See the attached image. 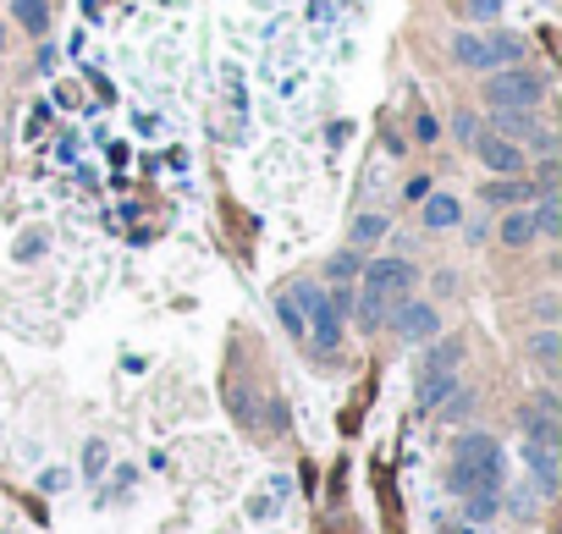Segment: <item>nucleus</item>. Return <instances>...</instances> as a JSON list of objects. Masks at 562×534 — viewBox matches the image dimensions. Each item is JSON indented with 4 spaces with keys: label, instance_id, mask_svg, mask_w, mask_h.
I'll use <instances>...</instances> for the list:
<instances>
[{
    "label": "nucleus",
    "instance_id": "1",
    "mask_svg": "<svg viewBox=\"0 0 562 534\" xmlns=\"http://www.w3.org/2000/svg\"><path fill=\"white\" fill-rule=\"evenodd\" d=\"M364 287H359V325L364 331H380L386 325V314L403 303L409 293H414V264L409 259H375V264H364Z\"/></svg>",
    "mask_w": 562,
    "mask_h": 534
},
{
    "label": "nucleus",
    "instance_id": "2",
    "mask_svg": "<svg viewBox=\"0 0 562 534\" xmlns=\"http://www.w3.org/2000/svg\"><path fill=\"white\" fill-rule=\"evenodd\" d=\"M508 480V458L491 435H463L452 447V490L458 496H497Z\"/></svg>",
    "mask_w": 562,
    "mask_h": 534
},
{
    "label": "nucleus",
    "instance_id": "3",
    "mask_svg": "<svg viewBox=\"0 0 562 534\" xmlns=\"http://www.w3.org/2000/svg\"><path fill=\"white\" fill-rule=\"evenodd\" d=\"M540 95H546V77L540 72H529V66H497L491 77H486V105L491 111H535L540 105Z\"/></svg>",
    "mask_w": 562,
    "mask_h": 534
},
{
    "label": "nucleus",
    "instance_id": "4",
    "mask_svg": "<svg viewBox=\"0 0 562 534\" xmlns=\"http://www.w3.org/2000/svg\"><path fill=\"white\" fill-rule=\"evenodd\" d=\"M519 55H524L519 34H458L452 39V61L469 72H497V66H513Z\"/></svg>",
    "mask_w": 562,
    "mask_h": 534
},
{
    "label": "nucleus",
    "instance_id": "5",
    "mask_svg": "<svg viewBox=\"0 0 562 534\" xmlns=\"http://www.w3.org/2000/svg\"><path fill=\"white\" fill-rule=\"evenodd\" d=\"M298 303L309 309L303 325H309L314 347H320V352H337V347H342V309H337V298H326L320 287H298Z\"/></svg>",
    "mask_w": 562,
    "mask_h": 534
},
{
    "label": "nucleus",
    "instance_id": "6",
    "mask_svg": "<svg viewBox=\"0 0 562 534\" xmlns=\"http://www.w3.org/2000/svg\"><path fill=\"white\" fill-rule=\"evenodd\" d=\"M386 320H391V331L403 336V341H430V336L441 331V314H436L430 303H409V298L397 303V309H391Z\"/></svg>",
    "mask_w": 562,
    "mask_h": 534
},
{
    "label": "nucleus",
    "instance_id": "7",
    "mask_svg": "<svg viewBox=\"0 0 562 534\" xmlns=\"http://www.w3.org/2000/svg\"><path fill=\"white\" fill-rule=\"evenodd\" d=\"M469 149L479 154V165H491V171H502V176H513V171H524V149H519V144H508L502 133H486V127H479Z\"/></svg>",
    "mask_w": 562,
    "mask_h": 534
},
{
    "label": "nucleus",
    "instance_id": "8",
    "mask_svg": "<svg viewBox=\"0 0 562 534\" xmlns=\"http://www.w3.org/2000/svg\"><path fill=\"white\" fill-rule=\"evenodd\" d=\"M497 133H502L508 144H519V149L535 144L540 154H551V133L535 122V111H497Z\"/></svg>",
    "mask_w": 562,
    "mask_h": 534
},
{
    "label": "nucleus",
    "instance_id": "9",
    "mask_svg": "<svg viewBox=\"0 0 562 534\" xmlns=\"http://www.w3.org/2000/svg\"><path fill=\"white\" fill-rule=\"evenodd\" d=\"M540 210H529L535 215V237H562V199H557V188H551V171L540 176Z\"/></svg>",
    "mask_w": 562,
    "mask_h": 534
},
{
    "label": "nucleus",
    "instance_id": "10",
    "mask_svg": "<svg viewBox=\"0 0 562 534\" xmlns=\"http://www.w3.org/2000/svg\"><path fill=\"white\" fill-rule=\"evenodd\" d=\"M524 463L535 469L540 496H551L557 490V447H551V440H524Z\"/></svg>",
    "mask_w": 562,
    "mask_h": 534
},
{
    "label": "nucleus",
    "instance_id": "11",
    "mask_svg": "<svg viewBox=\"0 0 562 534\" xmlns=\"http://www.w3.org/2000/svg\"><path fill=\"white\" fill-rule=\"evenodd\" d=\"M420 204H425L420 215H425V226H430V232H447V226H458V221H463V204H458L452 194H425Z\"/></svg>",
    "mask_w": 562,
    "mask_h": 534
},
{
    "label": "nucleus",
    "instance_id": "12",
    "mask_svg": "<svg viewBox=\"0 0 562 534\" xmlns=\"http://www.w3.org/2000/svg\"><path fill=\"white\" fill-rule=\"evenodd\" d=\"M458 386H463V381H458V370H425V381H420V408H425V413H430V408H441Z\"/></svg>",
    "mask_w": 562,
    "mask_h": 534
},
{
    "label": "nucleus",
    "instance_id": "13",
    "mask_svg": "<svg viewBox=\"0 0 562 534\" xmlns=\"http://www.w3.org/2000/svg\"><path fill=\"white\" fill-rule=\"evenodd\" d=\"M497 226H502L497 237H502L508 248H529V243H535V215H529V210H513V215H502Z\"/></svg>",
    "mask_w": 562,
    "mask_h": 534
},
{
    "label": "nucleus",
    "instance_id": "14",
    "mask_svg": "<svg viewBox=\"0 0 562 534\" xmlns=\"http://www.w3.org/2000/svg\"><path fill=\"white\" fill-rule=\"evenodd\" d=\"M12 12H17V23H23L28 34H45V23H50V7H45V0H12Z\"/></svg>",
    "mask_w": 562,
    "mask_h": 534
},
{
    "label": "nucleus",
    "instance_id": "15",
    "mask_svg": "<svg viewBox=\"0 0 562 534\" xmlns=\"http://www.w3.org/2000/svg\"><path fill=\"white\" fill-rule=\"evenodd\" d=\"M458 359H463V341H458V336H447V341H436V347H430L425 370H458Z\"/></svg>",
    "mask_w": 562,
    "mask_h": 534
},
{
    "label": "nucleus",
    "instance_id": "16",
    "mask_svg": "<svg viewBox=\"0 0 562 534\" xmlns=\"http://www.w3.org/2000/svg\"><path fill=\"white\" fill-rule=\"evenodd\" d=\"M359 276V253L353 248H342L337 259H332V282H353Z\"/></svg>",
    "mask_w": 562,
    "mask_h": 534
},
{
    "label": "nucleus",
    "instance_id": "17",
    "mask_svg": "<svg viewBox=\"0 0 562 534\" xmlns=\"http://www.w3.org/2000/svg\"><path fill=\"white\" fill-rule=\"evenodd\" d=\"M276 314H282V325H287L292 336H309V325H303V314H298V303H292V298H282V303H276Z\"/></svg>",
    "mask_w": 562,
    "mask_h": 534
},
{
    "label": "nucleus",
    "instance_id": "18",
    "mask_svg": "<svg viewBox=\"0 0 562 534\" xmlns=\"http://www.w3.org/2000/svg\"><path fill=\"white\" fill-rule=\"evenodd\" d=\"M529 347H535V359H540V364H546V370H551V364H557V331H540V336H535V341H529Z\"/></svg>",
    "mask_w": 562,
    "mask_h": 534
},
{
    "label": "nucleus",
    "instance_id": "19",
    "mask_svg": "<svg viewBox=\"0 0 562 534\" xmlns=\"http://www.w3.org/2000/svg\"><path fill=\"white\" fill-rule=\"evenodd\" d=\"M375 237H386V221H380V215H364V221L353 226V243H375Z\"/></svg>",
    "mask_w": 562,
    "mask_h": 534
},
{
    "label": "nucleus",
    "instance_id": "20",
    "mask_svg": "<svg viewBox=\"0 0 562 534\" xmlns=\"http://www.w3.org/2000/svg\"><path fill=\"white\" fill-rule=\"evenodd\" d=\"M452 133H458V138H463V144H474V133H479V122H474V116H469V111H463V116H458V122H452Z\"/></svg>",
    "mask_w": 562,
    "mask_h": 534
},
{
    "label": "nucleus",
    "instance_id": "21",
    "mask_svg": "<svg viewBox=\"0 0 562 534\" xmlns=\"http://www.w3.org/2000/svg\"><path fill=\"white\" fill-rule=\"evenodd\" d=\"M420 138L430 144V138H441V127H436V116H420Z\"/></svg>",
    "mask_w": 562,
    "mask_h": 534
},
{
    "label": "nucleus",
    "instance_id": "22",
    "mask_svg": "<svg viewBox=\"0 0 562 534\" xmlns=\"http://www.w3.org/2000/svg\"><path fill=\"white\" fill-rule=\"evenodd\" d=\"M491 7H508V0H491Z\"/></svg>",
    "mask_w": 562,
    "mask_h": 534
}]
</instances>
